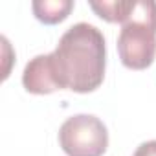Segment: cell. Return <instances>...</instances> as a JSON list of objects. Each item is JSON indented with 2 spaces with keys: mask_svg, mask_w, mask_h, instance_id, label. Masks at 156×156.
<instances>
[{
  "mask_svg": "<svg viewBox=\"0 0 156 156\" xmlns=\"http://www.w3.org/2000/svg\"><path fill=\"white\" fill-rule=\"evenodd\" d=\"M33 15L44 24H57L64 20L73 9L72 0H35L31 4Z\"/></svg>",
  "mask_w": 156,
  "mask_h": 156,
  "instance_id": "obj_5",
  "label": "cell"
},
{
  "mask_svg": "<svg viewBox=\"0 0 156 156\" xmlns=\"http://www.w3.org/2000/svg\"><path fill=\"white\" fill-rule=\"evenodd\" d=\"M118 53L123 66L145 70L156 57V2L134 0V8L118 35Z\"/></svg>",
  "mask_w": 156,
  "mask_h": 156,
  "instance_id": "obj_2",
  "label": "cell"
},
{
  "mask_svg": "<svg viewBox=\"0 0 156 156\" xmlns=\"http://www.w3.org/2000/svg\"><path fill=\"white\" fill-rule=\"evenodd\" d=\"M132 156H156V140H149L138 145Z\"/></svg>",
  "mask_w": 156,
  "mask_h": 156,
  "instance_id": "obj_7",
  "label": "cell"
},
{
  "mask_svg": "<svg viewBox=\"0 0 156 156\" xmlns=\"http://www.w3.org/2000/svg\"><path fill=\"white\" fill-rule=\"evenodd\" d=\"M51 61L59 83L77 94L99 88L105 79L107 44L103 33L88 22L70 26L51 51Z\"/></svg>",
  "mask_w": 156,
  "mask_h": 156,
  "instance_id": "obj_1",
  "label": "cell"
},
{
  "mask_svg": "<svg viewBox=\"0 0 156 156\" xmlns=\"http://www.w3.org/2000/svg\"><path fill=\"white\" fill-rule=\"evenodd\" d=\"M59 145L68 156H103L108 130L94 114H75L61 125Z\"/></svg>",
  "mask_w": 156,
  "mask_h": 156,
  "instance_id": "obj_3",
  "label": "cell"
},
{
  "mask_svg": "<svg viewBox=\"0 0 156 156\" xmlns=\"http://www.w3.org/2000/svg\"><path fill=\"white\" fill-rule=\"evenodd\" d=\"M22 85L30 94H51L55 90H62L59 77L53 68L51 53L35 55L22 72Z\"/></svg>",
  "mask_w": 156,
  "mask_h": 156,
  "instance_id": "obj_4",
  "label": "cell"
},
{
  "mask_svg": "<svg viewBox=\"0 0 156 156\" xmlns=\"http://www.w3.org/2000/svg\"><path fill=\"white\" fill-rule=\"evenodd\" d=\"M90 8L105 20L123 24L129 19L130 11L134 8V0H103V2H90Z\"/></svg>",
  "mask_w": 156,
  "mask_h": 156,
  "instance_id": "obj_6",
  "label": "cell"
}]
</instances>
